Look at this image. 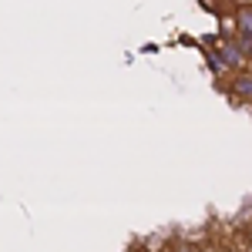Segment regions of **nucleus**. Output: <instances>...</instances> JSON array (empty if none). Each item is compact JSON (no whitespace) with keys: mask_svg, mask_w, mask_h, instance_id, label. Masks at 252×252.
Here are the masks:
<instances>
[{"mask_svg":"<svg viewBox=\"0 0 252 252\" xmlns=\"http://www.w3.org/2000/svg\"><path fill=\"white\" fill-rule=\"evenodd\" d=\"M215 54H219V61L225 64V71H239V67L246 64V54H242V47L235 44V37H229L222 47H215Z\"/></svg>","mask_w":252,"mask_h":252,"instance_id":"obj_1","label":"nucleus"},{"mask_svg":"<svg viewBox=\"0 0 252 252\" xmlns=\"http://www.w3.org/2000/svg\"><path fill=\"white\" fill-rule=\"evenodd\" d=\"M235 34L252 37V3H242V7L235 10Z\"/></svg>","mask_w":252,"mask_h":252,"instance_id":"obj_2","label":"nucleus"},{"mask_svg":"<svg viewBox=\"0 0 252 252\" xmlns=\"http://www.w3.org/2000/svg\"><path fill=\"white\" fill-rule=\"evenodd\" d=\"M232 94H239L242 101H252V74H242V78H235Z\"/></svg>","mask_w":252,"mask_h":252,"instance_id":"obj_3","label":"nucleus"}]
</instances>
